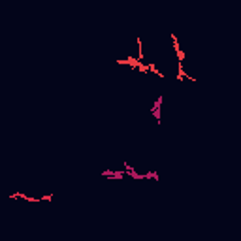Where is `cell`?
<instances>
[{"instance_id": "7a4b0ae2", "label": "cell", "mask_w": 241, "mask_h": 241, "mask_svg": "<svg viewBox=\"0 0 241 241\" xmlns=\"http://www.w3.org/2000/svg\"><path fill=\"white\" fill-rule=\"evenodd\" d=\"M100 175L106 177V179H111V181H123L126 172H123V170H104Z\"/></svg>"}, {"instance_id": "6da1fadb", "label": "cell", "mask_w": 241, "mask_h": 241, "mask_svg": "<svg viewBox=\"0 0 241 241\" xmlns=\"http://www.w3.org/2000/svg\"><path fill=\"white\" fill-rule=\"evenodd\" d=\"M162 104H164V94H160L158 98L155 100V104L151 106V115L156 119V123H158V125L162 123V120H160V119H162V113H160V111H162Z\"/></svg>"}, {"instance_id": "277c9868", "label": "cell", "mask_w": 241, "mask_h": 241, "mask_svg": "<svg viewBox=\"0 0 241 241\" xmlns=\"http://www.w3.org/2000/svg\"><path fill=\"white\" fill-rule=\"evenodd\" d=\"M172 42H173V49H175V53H177L179 62H183V60H185V53L181 51V47H179V42H177V36H175V34H172Z\"/></svg>"}, {"instance_id": "3957f363", "label": "cell", "mask_w": 241, "mask_h": 241, "mask_svg": "<svg viewBox=\"0 0 241 241\" xmlns=\"http://www.w3.org/2000/svg\"><path fill=\"white\" fill-rule=\"evenodd\" d=\"M123 166H125V172H126L132 179H136V181H143V179H145V173H138L128 162H123Z\"/></svg>"}, {"instance_id": "5b68a950", "label": "cell", "mask_w": 241, "mask_h": 241, "mask_svg": "<svg viewBox=\"0 0 241 241\" xmlns=\"http://www.w3.org/2000/svg\"><path fill=\"white\" fill-rule=\"evenodd\" d=\"M145 179H153V181H160V175H158V172H147L145 173Z\"/></svg>"}]
</instances>
